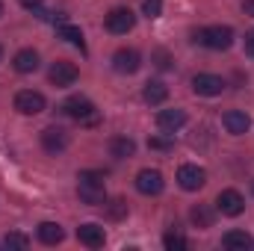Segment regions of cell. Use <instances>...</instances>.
Masks as SVG:
<instances>
[{
    "mask_svg": "<svg viewBox=\"0 0 254 251\" xmlns=\"http://www.w3.org/2000/svg\"><path fill=\"white\" fill-rule=\"evenodd\" d=\"M77 195L83 204L89 207H101L107 204V189H104V172H95V169H86L77 175Z\"/></svg>",
    "mask_w": 254,
    "mask_h": 251,
    "instance_id": "cell-1",
    "label": "cell"
},
{
    "mask_svg": "<svg viewBox=\"0 0 254 251\" xmlns=\"http://www.w3.org/2000/svg\"><path fill=\"white\" fill-rule=\"evenodd\" d=\"M195 39H198L204 48H210V51H228V48L234 45V30L216 24V27H204V30H198Z\"/></svg>",
    "mask_w": 254,
    "mask_h": 251,
    "instance_id": "cell-2",
    "label": "cell"
},
{
    "mask_svg": "<svg viewBox=\"0 0 254 251\" xmlns=\"http://www.w3.org/2000/svg\"><path fill=\"white\" fill-rule=\"evenodd\" d=\"M63 113L68 119L80 122V125H95V122H98V110H95V104L86 101V98H68L63 104Z\"/></svg>",
    "mask_w": 254,
    "mask_h": 251,
    "instance_id": "cell-3",
    "label": "cell"
},
{
    "mask_svg": "<svg viewBox=\"0 0 254 251\" xmlns=\"http://www.w3.org/2000/svg\"><path fill=\"white\" fill-rule=\"evenodd\" d=\"M45 107H48V101H45L42 92L24 89V92L15 95V110H18L21 116H39V113H45Z\"/></svg>",
    "mask_w": 254,
    "mask_h": 251,
    "instance_id": "cell-4",
    "label": "cell"
},
{
    "mask_svg": "<svg viewBox=\"0 0 254 251\" xmlns=\"http://www.w3.org/2000/svg\"><path fill=\"white\" fill-rule=\"evenodd\" d=\"M107 30L113 33V36H125V33H130L133 30V24H136V15L127 9V6H119V9H113L110 15H107Z\"/></svg>",
    "mask_w": 254,
    "mask_h": 251,
    "instance_id": "cell-5",
    "label": "cell"
},
{
    "mask_svg": "<svg viewBox=\"0 0 254 251\" xmlns=\"http://www.w3.org/2000/svg\"><path fill=\"white\" fill-rule=\"evenodd\" d=\"M222 89H225V80L219 74H195L192 77V92L195 95L216 98V95H222Z\"/></svg>",
    "mask_w": 254,
    "mask_h": 251,
    "instance_id": "cell-6",
    "label": "cell"
},
{
    "mask_svg": "<svg viewBox=\"0 0 254 251\" xmlns=\"http://www.w3.org/2000/svg\"><path fill=\"white\" fill-rule=\"evenodd\" d=\"M216 210L222 216H240L246 210V198L237 192V189H222L219 198H216Z\"/></svg>",
    "mask_w": 254,
    "mask_h": 251,
    "instance_id": "cell-7",
    "label": "cell"
},
{
    "mask_svg": "<svg viewBox=\"0 0 254 251\" xmlns=\"http://www.w3.org/2000/svg\"><path fill=\"white\" fill-rule=\"evenodd\" d=\"M178 184L187 189V192H198V189L207 184V172H204L201 166L187 163V166H181V169H178Z\"/></svg>",
    "mask_w": 254,
    "mask_h": 251,
    "instance_id": "cell-8",
    "label": "cell"
},
{
    "mask_svg": "<svg viewBox=\"0 0 254 251\" xmlns=\"http://www.w3.org/2000/svg\"><path fill=\"white\" fill-rule=\"evenodd\" d=\"M77 65L74 63H65V60H60V63L51 65V71H48V80L57 86V89H65V86H71L74 80H77Z\"/></svg>",
    "mask_w": 254,
    "mask_h": 251,
    "instance_id": "cell-9",
    "label": "cell"
},
{
    "mask_svg": "<svg viewBox=\"0 0 254 251\" xmlns=\"http://www.w3.org/2000/svg\"><path fill=\"white\" fill-rule=\"evenodd\" d=\"M166 187V181H163V175L157 172V169H142L139 175H136V189L142 192V195H160Z\"/></svg>",
    "mask_w": 254,
    "mask_h": 251,
    "instance_id": "cell-10",
    "label": "cell"
},
{
    "mask_svg": "<svg viewBox=\"0 0 254 251\" xmlns=\"http://www.w3.org/2000/svg\"><path fill=\"white\" fill-rule=\"evenodd\" d=\"M77 240H80L86 249H101V246L107 243V234H104V228H101V225L86 222V225H80V228H77Z\"/></svg>",
    "mask_w": 254,
    "mask_h": 251,
    "instance_id": "cell-11",
    "label": "cell"
},
{
    "mask_svg": "<svg viewBox=\"0 0 254 251\" xmlns=\"http://www.w3.org/2000/svg\"><path fill=\"white\" fill-rule=\"evenodd\" d=\"M139 65H142V57H139L133 48H122V51H116V57H113V68H116L119 74H136Z\"/></svg>",
    "mask_w": 254,
    "mask_h": 251,
    "instance_id": "cell-12",
    "label": "cell"
},
{
    "mask_svg": "<svg viewBox=\"0 0 254 251\" xmlns=\"http://www.w3.org/2000/svg\"><path fill=\"white\" fill-rule=\"evenodd\" d=\"M42 145H45V151L60 154V151L68 148V133H65L63 127H45L42 130Z\"/></svg>",
    "mask_w": 254,
    "mask_h": 251,
    "instance_id": "cell-13",
    "label": "cell"
},
{
    "mask_svg": "<svg viewBox=\"0 0 254 251\" xmlns=\"http://www.w3.org/2000/svg\"><path fill=\"white\" fill-rule=\"evenodd\" d=\"M187 125V113L184 110H160V116H157V127L163 130V133H175V130H181V127Z\"/></svg>",
    "mask_w": 254,
    "mask_h": 251,
    "instance_id": "cell-14",
    "label": "cell"
},
{
    "mask_svg": "<svg viewBox=\"0 0 254 251\" xmlns=\"http://www.w3.org/2000/svg\"><path fill=\"white\" fill-rule=\"evenodd\" d=\"M222 125L228 133H234V136H243V133H249V127H252V119L243 113V110H228L225 116H222Z\"/></svg>",
    "mask_w": 254,
    "mask_h": 251,
    "instance_id": "cell-15",
    "label": "cell"
},
{
    "mask_svg": "<svg viewBox=\"0 0 254 251\" xmlns=\"http://www.w3.org/2000/svg\"><path fill=\"white\" fill-rule=\"evenodd\" d=\"M36 237H39V243H45V246H60L65 240V231L57 222H42V225L36 228Z\"/></svg>",
    "mask_w": 254,
    "mask_h": 251,
    "instance_id": "cell-16",
    "label": "cell"
},
{
    "mask_svg": "<svg viewBox=\"0 0 254 251\" xmlns=\"http://www.w3.org/2000/svg\"><path fill=\"white\" fill-rule=\"evenodd\" d=\"M12 65H15V71H18V74H33V71L39 68V54H36L33 48H24V51H18V54H15Z\"/></svg>",
    "mask_w": 254,
    "mask_h": 251,
    "instance_id": "cell-17",
    "label": "cell"
},
{
    "mask_svg": "<svg viewBox=\"0 0 254 251\" xmlns=\"http://www.w3.org/2000/svg\"><path fill=\"white\" fill-rule=\"evenodd\" d=\"M57 36L65 39L68 45H74V48H86V42H83V30L80 27H74V24H68V21H60V27H57Z\"/></svg>",
    "mask_w": 254,
    "mask_h": 251,
    "instance_id": "cell-18",
    "label": "cell"
},
{
    "mask_svg": "<svg viewBox=\"0 0 254 251\" xmlns=\"http://www.w3.org/2000/svg\"><path fill=\"white\" fill-rule=\"evenodd\" d=\"M222 246L228 251H246V249H252V237L246 231H228L222 237Z\"/></svg>",
    "mask_w": 254,
    "mask_h": 251,
    "instance_id": "cell-19",
    "label": "cell"
},
{
    "mask_svg": "<svg viewBox=\"0 0 254 251\" xmlns=\"http://www.w3.org/2000/svg\"><path fill=\"white\" fill-rule=\"evenodd\" d=\"M142 98H145V104H163L166 98H169V89H166V83H160V80H151V83H145V92H142Z\"/></svg>",
    "mask_w": 254,
    "mask_h": 251,
    "instance_id": "cell-20",
    "label": "cell"
},
{
    "mask_svg": "<svg viewBox=\"0 0 254 251\" xmlns=\"http://www.w3.org/2000/svg\"><path fill=\"white\" fill-rule=\"evenodd\" d=\"M110 154H113V157H119V160H127V157H133V154H136V142H133V139H127V136H116V139L110 142Z\"/></svg>",
    "mask_w": 254,
    "mask_h": 251,
    "instance_id": "cell-21",
    "label": "cell"
},
{
    "mask_svg": "<svg viewBox=\"0 0 254 251\" xmlns=\"http://www.w3.org/2000/svg\"><path fill=\"white\" fill-rule=\"evenodd\" d=\"M163 246H166L169 251H184L190 243H187V237H184V234H178V231H169V234L163 237Z\"/></svg>",
    "mask_w": 254,
    "mask_h": 251,
    "instance_id": "cell-22",
    "label": "cell"
},
{
    "mask_svg": "<svg viewBox=\"0 0 254 251\" xmlns=\"http://www.w3.org/2000/svg\"><path fill=\"white\" fill-rule=\"evenodd\" d=\"M192 222H195V225H198V228H210V225H213V213H210V210H207V207H204V204H198V207H192Z\"/></svg>",
    "mask_w": 254,
    "mask_h": 251,
    "instance_id": "cell-23",
    "label": "cell"
},
{
    "mask_svg": "<svg viewBox=\"0 0 254 251\" xmlns=\"http://www.w3.org/2000/svg\"><path fill=\"white\" fill-rule=\"evenodd\" d=\"M3 246H6V249H18V251H24L27 246H30V237H24V234H18V231H12V234H6V240H3Z\"/></svg>",
    "mask_w": 254,
    "mask_h": 251,
    "instance_id": "cell-24",
    "label": "cell"
},
{
    "mask_svg": "<svg viewBox=\"0 0 254 251\" xmlns=\"http://www.w3.org/2000/svg\"><path fill=\"white\" fill-rule=\"evenodd\" d=\"M107 207V216L110 219H122V216H127V201L125 198H113L110 204H104Z\"/></svg>",
    "mask_w": 254,
    "mask_h": 251,
    "instance_id": "cell-25",
    "label": "cell"
},
{
    "mask_svg": "<svg viewBox=\"0 0 254 251\" xmlns=\"http://www.w3.org/2000/svg\"><path fill=\"white\" fill-rule=\"evenodd\" d=\"M142 12H145L148 18H160V15H163V0H145V3H142Z\"/></svg>",
    "mask_w": 254,
    "mask_h": 251,
    "instance_id": "cell-26",
    "label": "cell"
},
{
    "mask_svg": "<svg viewBox=\"0 0 254 251\" xmlns=\"http://www.w3.org/2000/svg\"><path fill=\"white\" fill-rule=\"evenodd\" d=\"M148 145H151V148H157V151H166V148H172V142H169V139H151Z\"/></svg>",
    "mask_w": 254,
    "mask_h": 251,
    "instance_id": "cell-27",
    "label": "cell"
},
{
    "mask_svg": "<svg viewBox=\"0 0 254 251\" xmlns=\"http://www.w3.org/2000/svg\"><path fill=\"white\" fill-rule=\"evenodd\" d=\"M246 54L254 57V30H252V33H246Z\"/></svg>",
    "mask_w": 254,
    "mask_h": 251,
    "instance_id": "cell-28",
    "label": "cell"
},
{
    "mask_svg": "<svg viewBox=\"0 0 254 251\" xmlns=\"http://www.w3.org/2000/svg\"><path fill=\"white\" fill-rule=\"evenodd\" d=\"M21 3H24L27 9H33V12H39V9H42V0H21Z\"/></svg>",
    "mask_w": 254,
    "mask_h": 251,
    "instance_id": "cell-29",
    "label": "cell"
},
{
    "mask_svg": "<svg viewBox=\"0 0 254 251\" xmlns=\"http://www.w3.org/2000/svg\"><path fill=\"white\" fill-rule=\"evenodd\" d=\"M157 60H160V68H169V57H166V54H163V51H160V54H157Z\"/></svg>",
    "mask_w": 254,
    "mask_h": 251,
    "instance_id": "cell-30",
    "label": "cell"
},
{
    "mask_svg": "<svg viewBox=\"0 0 254 251\" xmlns=\"http://www.w3.org/2000/svg\"><path fill=\"white\" fill-rule=\"evenodd\" d=\"M246 12H254V0H246Z\"/></svg>",
    "mask_w": 254,
    "mask_h": 251,
    "instance_id": "cell-31",
    "label": "cell"
},
{
    "mask_svg": "<svg viewBox=\"0 0 254 251\" xmlns=\"http://www.w3.org/2000/svg\"><path fill=\"white\" fill-rule=\"evenodd\" d=\"M0 15H3V3H0Z\"/></svg>",
    "mask_w": 254,
    "mask_h": 251,
    "instance_id": "cell-32",
    "label": "cell"
},
{
    "mask_svg": "<svg viewBox=\"0 0 254 251\" xmlns=\"http://www.w3.org/2000/svg\"><path fill=\"white\" fill-rule=\"evenodd\" d=\"M0 57H3V48H0Z\"/></svg>",
    "mask_w": 254,
    "mask_h": 251,
    "instance_id": "cell-33",
    "label": "cell"
}]
</instances>
